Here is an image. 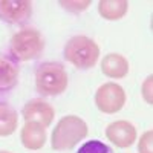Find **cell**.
Masks as SVG:
<instances>
[{
  "label": "cell",
  "mask_w": 153,
  "mask_h": 153,
  "mask_svg": "<svg viewBox=\"0 0 153 153\" xmlns=\"http://www.w3.org/2000/svg\"><path fill=\"white\" fill-rule=\"evenodd\" d=\"M69 76L58 61H45L35 71V89L43 97H57L68 89Z\"/></svg>",
  "instance_id": "6da1fadb"
},
{
  "label": "cell",
  "mask_w": 153,
  "mask_h": 153,
  "mask_svg": "<svg viewBox=\"0 0 153 153\" xmlns=\"http://www.w3.org/2000/svg\"><path fill=\"white\" fill-rule=\"evenodd\" d=\"M65 58L76 69H92L100 58V46L87 35H74L65 45Z\"/></svg>",
  "instance_id": "7a4b0ae2"
},
{
  "label": "cell",
  "mask_w": 153,
  "mask_h": 153,
  "mask_svg": "<svg viewBox=\"0 0 153 153\" xmlns=\"http://www.w3.org/2000/svg\"><path fill=\"white\" fill-rule=\"evenodd\" d=\"M89 127L86 121L76 115H66L63 117L51 136V146L54 150H69L75 147L80 141L87 136Z\"/></svg>",
  "instance_id": "3957f363"
},
{
  "label": "cell",
  "mask_w": 153,
  "mask_h": 153,
  "mask_svg": "<svg viewBox=\"0 0 153 153\" xmlns=\"http://www.w3.org/2000/svg\"><path fill=\"white\" fill-rule=\"evenodd\" d=\"M45 49V38L40 31L25 28L16 32L9 42V54L16 61H31L38 58Z\"/></svg>",
  "instance_id": "277c9868"
},
{
  "label": "cell",
  "mask_w": 153,
  "mask_h": 153,
  "mask_svg": "<svg viewBox=\"0 0 153 153\" xmlns=\"http://www.w3.org/2000/svg\"><path fill=\"white\" fill-rule=\"evenodd\" d=\"M126 104V91L118 83H104L95 92V106L103 113H117Z\"/></svg>",
  "instance_id": "5b68a950"
},
{
  "label": "cell",
  "mask_w": 153,
  "mask_h": 153,
  "mask_svg": "<svg viewBox=\"0 0 153 153\" xmlns=\"http://www.w3.org/2000/svg\"><path fill=\"white\" fill-rule=\"evenodd\" d=\"M32 16L29 0H0V19L11 25L28 22Z\"/></svg>",
  "instance_id": "8992f818"
},
{
  "label": "cell",
  "mask_w": 153,
  "mask_h": 153,
  "mask_svg": "<svg viewBox=\"0 0 153 153\" xmlns=\"http://www.w3.org/2000/svg\"><path fill=\"white\" fill-rule=\"evenodd\" d=\"M106 136L107 139L120 149H129L132 144H135L136 141V127L126 120H118L113 121L106 127Z\"/></svg>",
  "instance_id": "52a82bcc"
},
{
  "label": "cell",
  "mask_w": 153,
  "mask_h": 153,
  "mask_svg": "<svg viewBox=\"0 0 153 153\" xmlns=\"http://www.w3.org/2000/svg\"><path fill=\"white\" fill-rule=\"evenodd\" d=\"M22 115L25 121H34V123H40L45 127H49L54 121L55 117V110L49 103H46L42 98H34L29 100L26 104H25Z\"/></svg>",
  "instance_id": "ba28073f"
},
{
  "label": "cell",
  "mask_w": 153,
  "mask_h": 153,
  "mask_svg": "<svg viewBox=\"0 0 153 153\" xmlns=\"http://www.w3.org/2000/svg\"><path fill=\"white\" fill-rule=\"evenodd\" d=\"M20 141L28 150H38L46 143V127L40 123L28 121L20 132Z\"/></svg>",
  "instance_id": "9c48e42d"
},
{
  "label": "cell",
  "mask_w": 153,
  "mask_h": 153,
  "mask_svg": "<svg viewBox=\"0 0 153 153\" xmlns=\"http://www.w3.org/2000/svg\"><path fill=\"white\" fill-rule=\"evenodd\" d=\"M129 68L130 66H129L127 58L121 54H117V52L107 54L101 60V71L109 78H115V80L124 78L129 74Z\"/></svg>",
  "instance_id": "30bf717a"
},
{
  "label": "cell",
  "mask_w": 153,
  "mask_h": 153,
  "mask_svg": "<svg viewBox=\"0 0 153 153\" xmlns=\"http://www.w3.org/2000/svg\"><path fill=\"white\" fill-rule=\"evenodd\" d=\"M19 80V66L11 58L0 57V94L9 92Z\"/></svg>",
  "instance_id": "8fae6325"
},
{
  "label": "cell",
  "mask_w": 153,
  "mask_h": 153,
  "mask_svg": "<svg viewBox=\"0 0 153 153\" xmlns=\"http://www.w3.org/2000/svg\"><path fill=\"white\" fill-rule=\"evenodd\" d=\"M127 9H129V3L126 0H101L98 3L100 16L109 22L123 19L127 14Z\"/></svg>",
  "instance_id": "7c38bea8"
},
{
  "label": "cell",
  "mask_w": 153,
  "mask_h": 153,
  "mask_svg": "<svg viewBox=\"0 0 153 153\" xmlns=\"http://www.w3.org/2000/svg\"><path fill=\"white\" fill-rule=\"evenodd\" d=\"M19 115L14 107L6 103H0V136H9L16 132Z\"/></svg>",
  "instance_id": "4fadbf2b"
},
{
  "label": "cell",
  "mask_w": 153,
  "mask_h": 153,
  "mask_svg": "<svg viewBox=\"0 0 153 153\" xmlns=\"http://www.w3.org/2000/svg\"><path fill=\"white\" fill-rule=\"evenodd\" d=\"M76 153H113V152L107 144L98 141V139H91L86 144H83Z\"/></svg>",
  "instance_id": "5bb4252c"
},
{
  "label": "cell",
  "mask_w": 153,
  "mask_h": 153,
  "mask_svg": "<svg viewBox=\"0 0 153 153\" xmlns=\"http://www.w3.org/2000/svg\"><path fill=\"white\" fill-rule=\"evenodd\" d=\"M60 5L69 12L80 14V12L86 11L91 6V0H71V2H65V0H63V2H60Z\"/></svg>",
  "instance_id": "9a60e30c"
},
{
  "label": "cell",
  "mask_w": 153,
  "mask_h": 153,
  "mask_svg": "<svg viewBox=\"0 0 153 153\" xmlns=\"http://www.w3.org/2000/svg\"><path fill=\"white\" fill-rule=\"evenodd\" d=\"M153 130H147L144 132L141 136H139V141H138V153H153Z\"/></svg>",
  "instance_id": "2e32d148"
},
{
  "label": "cell",
  "mask_w": 153,
  "mask_h": 153,
  "mask_svg": "<svg viewBox=\"0 0 153 153\" xmlns=\"http://www.w3.org/2000/svg\"><path fill=\"white\" fill-rule=\"evenodd\" d=\"M153 76L152 75H149L147 78L144 80V83H143V87H141V92H143V98H144V101L147 104H152L153 103V92H152V86H153Z\"/></svg>",
  "instance_id": "e0dca14e"
},
{
  "label": "cell",
  "mask_w": 153,
  "mask_h": 153,
  "mask_svg": "<svg viewBox=\"0 0 153 153\" xmlns=\"http://www.w3.org/2000/svg\"><path fill=\"white\" fill-rule=\"evenodd\" d=\"M0 153H11V152H6V150H0Z\"/></svg>",
  "instance_id": "ac0fdd59"
}]
</instances>
